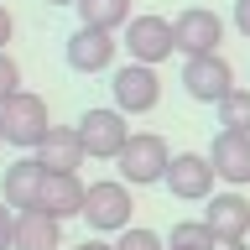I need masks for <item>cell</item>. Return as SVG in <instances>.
Returning <instances> with one entry per match:
<instances>
[{
  "mask_svg": "<svg viewBox=\"0 0 250 250\" xmlns=\"http://www.w3.org/2000/svg\"><path fill=\"white\" fill-rule=\"evenodd\" d=\"M78 136H83V151L94 162H120V151L130 146V125H125L120 109H83L78 115Z\"/></svg>",
  "mask_w": 250,
  "mask_h": 250,
  "instance_id": "cell-4",
  "label": "cell"
},
{
  "mask_svg": "<svg viewBox=\"0 0 250 250\" xmlns=\"http://www.w3.org/2000/svg\"><path fill=\"white\" fill-rule=\"evenodd\" d=\"M73 250H115V245H104V240H83V245H73Z\"/></svg>",
  "mask_w": 250,
  "mask_h": 250,
  "instance_id": "cell-25",
  "label": "cell"
},
{
  "mask_svg": "<svg viewBox=\"0 0 250 250\" xmlns=\"http://www.w3.org/2000/svg\"><path fill=\"white\" fill-rule=\"evenodd\" d=\"M42 183H47L42 162H37V156H16L11 167H5V177H0V198L11 203L16 214H21V208H37V203H42Z\"/></svg>",
  "mask_w": 250,
  "mask_h": 250,
  "instance_id": "cell-12",
  "label": "cell"
},
{
  "mask_svg": "<svg viewBox=\"0 0 250 250\" xmlns=\"http://www.w3.org/2000/svg\"><path fill=\"white\" fill-rule=\"evenodd\" d=\"M130 214H136V203H130V183H89V203H83V219H89L94 234H125L130 229Z\"/></svg>",
  "mask_w": 250,
  "mask_h": 250,
  "instance_id": "cell-3",
  "label": "cell"
},
{
  "mask_svg": "<svg viewBox=\"0 0 250 250\" xmlns=\"http://www.w3.org/2000/svg\"><path fill=\"white\" fill-rule=\"evenodd\" d=\"M0 125H5V141L21 146V151H37L52 130V115H47V99L42 94H16L11 104H0Z\"/></svg>",
  "mask_w": 250,
  "mask_h": 250,
  "instance_id": "cell-2",
  "label": "cell"
},
{
  "mask_svg": "<svg viewBox=\"0 0 250 250\" xmlns=\"http://www.w3.org/2000/svg\"><path fill=\"white\" fill-rule=\"evenodd\" d=\"M214 183H219V172H214V162L208 156H198V151H177L172 156V167H167V193L172 198H183V203H193V198H214Z\"/></svg>",
  "mask_w": 250,
  "mask_h": 250,
  "instance_id": "cell-8",
  "label": "cell"
},
{
  "mask_svg": "<svg viewBox=\"0 0 250 250\" xmlns=\"http://www.w3.org/2000/svg\"><path fill=\"white\" fill-rule=\"evenodd\" d=\"M83 203H89V183H83L78 172H47L37 208H47L52 219H73V214L83 219Z\"/></svg>",
  "mask_w": 250,
  "mask_h": 250,
  "instance_id": "cell-14",
  "label": "cell"
},
{
  "mask_svg": "<svg viewBox=\"0 0 250 250\" xmlns=\"http://www.w3.org/2000/svg\"><path fill=\"white\" fill-rule=\"evenodd\" d=\"M115 109L120 115H151L156 104H162V78H156V68H146V62H125V68H115Z\"/></svg>",
  "mask_w": 250,
  "mask_h": 250,
  "instance_id": "cell-6",
  "label": "cell"
},
{
  "mask_svg": "<svg viewBox=\"0 0 250 250\" xmlns=\"http://www.w3.org/2000/svg\"><path fill=\"white\" fill-rule=\"evenodd\" d=\"M16 250H62V219L47 208H21L16 214Z\"/></svg>",
  "mask_w": 250,
  "mask_h": 250,
  "instance_id": "cell-16",
  "label": "cell"
},
{
  "mask_svg": "<svg viewBox=\"0 0 250 250\" xmlns=\"http://www.w3.org/2000/svg\"><path fill=\"white\" fill-rule=\"evenodd\" d=\"M219 250H250V240H240V245H219Z\"/></svg>",
  "mask_w": 250,
  "mask_h": 250,
  "instance_id": "cell-26",
  "label": "cell"
},
{
  "mask_svg": "<svg viewBox=\"0 0 250 250\" xmlns=\"http://www.w3.org/2000/svg\"><path fill=\"white\" fill-rule=\"evenodd\" d=\"M167 250H219V240H214V229H208V224H172V234H167Z\"/></svg>",
  "mask_w": 250,
  "mask_h": 250,
  "instance_id": "cell-18",
  "label": "cell"
},
{
  "mask_svg": "<svg viewBox=\"0 0 250 250\" xmlns=\"http://www.w3.org/2000/svg\"><path fill=\"white\" fill-rule=\"evenodd\" d=\"M219 109V130H240V136H250V89H234Z\"/></svg>",
  "mask_w": 250,
  "mask_h": 250,
  "instance_id": "cell-19",
  "label": "cell"
},
{
  "mask_svg": "<svg viewBox=\"0 0 250 250\" xmlns=\"http://www.w3.org/2000/svg\"><path fill=\"white\" fill-rule=\"evenodd\" d=\"M0 146H11V141H5V125H0Z\"/></svg>",
  "mask_w": 250,
  "mask_h": 250,
  "instance_id": "cell-27",
  "label": "cell"
},
{
  "mask_svg": "<svg viewBox=\"0 0 250 250\" xmlns=\"http://www.w3.org/2000/svg\"><path fill=\"white\" fill-rule=\"evenodd\" d=\"M183 89L188 99H198V104H224L234 94V68L219 52H203V58H188L183 68Z\"/></svg>",
  "mask_w": 250,
  "mask_h": 250,
  "instance_id": "cell-7",
  "label": "cell"
},
{
  "mask_svg": "<svg viewBox=\"0 0 250 250\" xmlns=\"http://www.w3.org/2000/svg\"><path fill=\"white\" fill-rule=\"evenodd\" d=\"M208 162H214V172L229 188H245L250 183V136H240V130H219V136L208 141Z\"/></svg>",
  "mask_w": 250,
  "mask_h": 250,
  "instance_id": "cell-13",
  "label": "cell"
},
{
  "mask_svg": "<svg viewBox=\"0 0 250 250\" xmlns=\"http://www.w3.org/2000/svg\"><path fill=\"white\" fill-rule=\"evenodd\" d=\"M120 183L130 188H151V183H167V167H172V146L156 130H136L130 136V146L120 151Z\"/></svg>",
  "mask_w": 250,
  "mask_h": 250,
  "instance_id": "cell-1",
  "label": "cell"
},
{
  "mask_svg": "<svg viewBox=\"0 0 250 250\" xmlns=\"http://www.w3.org/2000/svg\"><path fill=\"white\" fill-rule=\"evenodd\" d=\"M115 31H99V26H78L68 42H62V58L73 73H104L109 62H115Z\"/></svg>",
  "mask_w": 250,
  "mask_h": 250,
  "instance_id": "cell-10",
  "label": "cell"
},
{
  "mask_svg": "<svg viewBox=\"0 0 250 250\" xmlns=\"http://www.w3.org/2000/svg\"><path fill=\"white\" fill-rule=\"evenodd\" d=\"M203 224L214 229L219 245H240L250 234V198H240V193H214L208 208H203Z\"/></svg>",
  "mask_w": 250,
  "mask_h": 250,
  "instance_id": "cell-11",
  "label": "cell"
},
{
  "mask_svg": "<svg viewBox=\"0 0 250 250\" xmlns=\"http://www.w3.org/2000/svg\"><path fill=\"white\" fill-rule=\"evenodd\" d=\"M115 250H167V240H162V234H151V229H136V224H130V229L115 240Z\"/></svg>",
  "mask_w": 250,
  "mask_h": 250,
  "instance_id": "cell-20",
  "label": "cell"
},
{
  "mask_svg": "<svg viewBox=\"0 0 250 250\" xmlns=\"http://www.w3.org/2000/svg\"><path fill=\"white\" fill-rule=\"evenodd\" d=\"M52 5H78V0H52Z\"/></svg>",
  "mask_w": 250,
  "mask_h": 250,
  "instance_id": "cell-28",
  "label": "cell"
},
{
  "mask_svg": "<svg viewBox=\"0 0 250 250\" xmlns=\"http://www.w3.org/2000/svg\"><path fill=\"white\" fill-rule=\"evenodd\" d=\"M37 162H42L47 172H78V162H83V136H78V125H52V130H47V141L42 146H37Z\"/></svg>",
  "mask_w": 250,
  "mask_h": 250,
  "instance_id": "cell-15",
  "label": "cell"
},
{
  "mask_svg": "<svg viewBox=\"0 0 250 250\" xmlns=\"http://www.w3.org/2000/svg\"><path fill=\"white\" fill-rule=\"evenodd\" d=\"M16 94H21V68H16V62L0 52V104H11Z\"/></svg>",
  "mask_w": 250,
  "mask_h": 250,
  "instance_id": "cell-21",
  "label": "cell"
},
{
  "mask_svg": "<svg viewBox=\"0 0 250 250\" xmlns=\"http://www.w3.org/2000/svg\"><path fill=\"white\" fill-rule=\"evenodd\" d=\"M73 11H78V21H83V26H99V31H115V26L125 31L130 21H136L130 0H78Z\"/></svg>",
  "mask_w": 250,
  "mask_h": 250,
  "instance_id": "cell-17",
  "label": "cell"
},
{
  "mask_svg": "<svg viewBox=\"0 0 250 250\" xmlns=\"http://www.w3.org/2000/svg\"><path fill=\"white\" fill-rule=\"evenodd\" d=\"M0 250H16V208L0 198Z\"/></svg>",
  "mask_w": 250,
  "mask_h": 250,
  "instance_id": "cell-22",
  "label": "cell"
},
{
  "mask_svg": "<svg viewBox=\"0 0 250 250\" xmlns=\"http://www.w3.org/2000/svg\"><path fill=\"white\" fill-rule=\"evenodd\" d=\"M11 37H16V21H11V11H5V5H0V52H5V47H11Z\"/></svg>",
  "mask_w": 250,
  "mask_h": 250,
  "instance_id": "cell-24",
  "label": "cell"
},
{
  "mask_svg": "<svg viewBox=\"0 0 250 250\" xmlns=\"http://www.w3.org/2000/svg\"><path fill=\"white\" fill-rule=\"evenodd\" d=\"M125 52H130V62H146V68H156L162 58H172L177 52V26H172L167 16H136L130 26H125Z\"/></svg>",
  "mask_w": 250,
  "mask_h": 250,
  "instance_id": "cell-5",
  "label": "cell"
},
{
  "mask_svg": "<svg viewBox=\"0 0 250 250\" xmlns=\"http://www.w3.org/2000/svg\"><path fill=\"white\" fill-rule=\"evenodd\" d=\"M234 31H240V37H250V0H234Z\"/></svg>",
  "mask_w": 250,
  "mask_h": 250,
  "instance_id": "cell-23",
  "label": "cell"
},
{
  "mask_svg": "<svg viewBox=\"0 0 250 250\" xmlns=\"http://www.w3.org/2000/svg\"><path fill=\"white\" fill-rule=\"evenodd\" d=\"M172 26H177V52H183V58L219 52V42H224V21H219V11H208V5H188Z\"/></svg>",
  "mask_w": 250,
  "mask_h": 250,
  "instance_id": "cell-9",
  "label": "cell"
}]
</instances>
